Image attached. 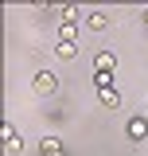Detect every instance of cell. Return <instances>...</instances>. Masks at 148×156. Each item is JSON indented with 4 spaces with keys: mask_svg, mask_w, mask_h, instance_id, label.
<instances>
[{
    "mask_svg": "<svg viewBox=\"0 0 148 156\" xmlns=\"http://www.w3.org/2000/svg\"><path fill=\"white\" fill-rule=\"evenodd\" d=\"M58 12H62V23H78V20H82V12H78V4H62Z\"/></svg>",
    "mask_w": 148,
    "mask_h": 156,
    "instance_id": "9",
    "label": "cell"
},
{
    "mask_svg": "<svg viewBox=\"0 0 148 156\" xmlns=\"http://www.w3.org/2000/svg\"><path fill=\"white\" fill-rule=\"evenodd\" d=\"M39 152H43V156H66V152H62V140H58V136H43Z\"/></svg>",
    "mask_w": 148,
    "mask_h": 156,
    "instance_id": "5",
    "label": "cell"
},
{
    "mask_svg": "<svg viewBox=\"0 0 148 156\" xmlns=\"http://www.w3.org/2000/svg\"><path fill=\"white\" fill-rule=\"evenodd\" d=\"M144 133H148V121H144V117H132V121H129V136H132V140H144Z\"/></svg>",
    "mask_w": 148,
    "mask_h": 156,
    "instance_id": "7",
    "label": "cell"
},
{
    "mask_svg": "<svg viewBox=\"0 0 148 156\" xmlns=\"http://www.w3.org/2000/svg\"><path fill=\"white\" fill-rule=\"evenodd\" d=\"M86 27H90V31H105V27H109V16H105V12H90V16H86Z\"/></svg>",
    "mask_w": 148,
    "mask_h": 156,
    "instance_id": "6",
    "label": "cell"
},
{
    "mask_svg": "<svg viewBox=\"0 0 148 156\" xmlns=\"http://www.w3.org/2000/svg\"><path fill=\"white\" fill-rule=\"evenodd\" d=\"M55 55H58V58H66V62H74V58H78V43H62V39H58Z\"/></svg>",
    "mask_w": 148,
    "mask_h": 156,
    "instance_id": "8",
    "label": "cell"
},
{
    "mask_svg": "<svg viewBox=\"0 0 148 156\" xmlns=\"http://www.w3.org/2000/svg\"><path fill=\"white\" fill-rule=\"evenodd\" d=\"M4 144H8V152H23V136L12 125H4Z\"/></svg>",
    "mask_w": 148,
    "mask_h": 156,
    "instance_id": "4",
    "label": "cell"
},
{
    "mask_svg": "<svg viewBox=\"0 0 148 156\" xmlns=\"http://www.w3.org/2000/svg\"><path fill=\"white\" fill-rule=\"evenodd\" d=\"M97 101H101L105 109H121V94H117V86H109V90H97Z\"/></svg>",
    "mask_w": 148,
    "mask_h": 156,
    "instance_id": "3",
    "label": "cell"
},
{
    "mask_svg": "<svg viewBox=\"0 0 148 156\" xmlns=\"http://www.w3.org/2000/svg\"><path fill=\"white\" fill-rule=\"evenodd\" d=\"M58 39L62 43H78V23H62L58 27Z\"/></svg>",
    "mask_w": 148,
    "mask_h": 156,
    "instance_id": "10",
    "label": "cell"
},
{
    "mask_svg": "<svg viewBox=\"0 0 148 156\" xmlns=\"http://www.w3.org/2000/svg\"><path fill=\"white\" fill-rule=\"evenodd\" d=\"M93 70L113 74V70H117V55H113V51H97V55H93Z\"/></svg>",
    "mask_w": 148,
    "mask_h": 156,
    "instance_id": "2",
    "label": "cell"
},
{
    "mask_svg": "<svg viewBox=\"0 0 148 156\" xmlns=\"http://www.w3.org/2000/svg\"><path fill=\"white\" fill-rule=\"evenodd\" d=\"M144 23H148V8H144Z\"/></svg>",
    "mask_w": 148,
    "mask_h": 156,
    "instance_id": "11",
    "label": "cell"
},
{
    "mask_svg": "<svg viewBox=\"0 0 148 156\" xmlns=\"http://www.w3.org/2000/svg\"><path fill=\"white\" fill-rule=\"evenodd\" d=\"M31 90H35L39 98L58 94V74H55V70H35V78H31Z\"/></svg>",
    "mask_w": 148,
    "mask_h": 156,
    "instance_id": "1",
    "label": "cell"
}]
</instances>
